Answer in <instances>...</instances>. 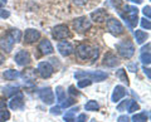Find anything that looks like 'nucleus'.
<instances>
[{
  "label": "nucleus",
  "instance_id": "45",
  "mask_svg": "<svg viewBox=\"0 0 151 122\" xmlns=\"http://www.w3.org/2000/svg\"><path fill=\"white\" fill-rule=\"evenodd\" d=\"M149 49H150V43H147V45H146V47H142V49H141V50H142V52H149Z\"/></svg>",
  "mask_w": 151,
  "mask_h": 122
},
{
  "label": "nucleus",
  "instance_id": "47",
  "mask_svg": "<svg viewBox=\"0 0 151 122\" xmlns=\"http://www.w3.org/2000/svg\"><path fill=\"white\" fill-rule=\"evenodd\" d=\"M131 1H134L136 4H141V3H142V0H131Z\"/></svg>",
  "mask_w": 151,
  "mask_h": 122
},
{
  "label": "nucleus",
  "instance_id": "5",
  "mask_svg": "<svg viewBox=\"0 0 151 122\" xmlns=\"http://www.w3.org/2000/svg\"><path fill=\"white\" fill-rule=\"evenodd\" d=\"M107 29L115 37L124 34V32H125V28L122 25V23L119 19H116V18H110V19L107 20Z\"/></svg>",
  "mask_w": 151,
  "mask_h": 122
},
{
  "label": "nucleus",
  "instance_id": "46",
  "mask_svg": "<svg viewBox=\"0 0 151 122\" xmlns=\"http://www.w3.org/2000/svg\"><path fill=\"white\" fill-rule=\"evenodd\" d=\"M4 60H5V57H4V55L0 53V64H3V63H4Z\"/></svg>",
  "mask_w": 151,
  "mask_h": 122
},
{
  "label": "nucleus",
  "instance_id": "18",
  "mask_svg": "<svg viewBox=\"0 0 151 122\" xmlns=\"http://www.w3.org/2000/svg\"><path fill=\"white\" fill-rule=\"evenodd\" d=\"M126 96V88L124 86H116L115 87V90H113L112 92V97H111V100L112 102H119L121 98H124Z\"/></svg>",
  "mask_w": 151,
  "mask_h": 122
},
{
  "label": "nucleus",
  "instance_id": "29",
  "mask_svg": "<svg viewBox=\"0 0 151 122\" xmlns=\"http://www.w3.org/2000/svg\"><path fill=\"white\" fill-rule=\"evenodd\" d=\"M140 60L145 65L146 64H150V62H151V57H150V52H142L141 53V55H140Z\"/></svg>",
  "mask_w": 151,
  "mask_h": 122
},
{
  "label": "nucleus",
  "instance_id": "31",
  "mask_svg": "<svg viewBox=\"0 0 151 122\" xmlns=\"http://www.w3.org/2000/svg\"><path fill=\"white\" fill-rule=\"evenodd\" d=\"M139 108H140V107H139V105H137V102L134 101V100H131L129 107H127V111H129L130 113H134V112L139 111Z\"/></svg>",
  "mask_w": 151,
  "mask_h": 122
},
{
  "label": "nucleus",
  "instance_id": "11",
  "mask_svg": "<svg viewBox=\"0 0 151 122\" xmlns=\"http://www.w3.org/2000/svg\"><path fill=\"white\" fill-rule=\"evenodd\" d=\"M39 97L45 105H52V103L54 102V93H53V91H52V88H49V87L40 90L39 91Z\"/></svg>",
  "mask_w": 151,
  "mask_h": 122
},
{
  "label": "nucleus",
  "instance_id": "38",
  "mask_svg": "<svg viewBox=\"0 0 151 122\" xmlns=\"http://www.w3.org/2000/svg\"><path fill=\"white\" fill-rule=\"evenodd\" d=\"M9 17H10V11L5 10V9H0V18L1 19H6Z\"/></svg>",
  "mask_w": 151,
  "mask_h": 122
},
{
  "label": "nucleus",
  "instance_id": "17",
  "mask_svg": "<svg viewBox=\"0 0 151 122\" xmlns=\"http://www.w3.org/2000/svg\"><path fill=\"white\" fill-rule=\"evenodd\" d=\"M91 19L93 22H96V23H103L106 20V18H107V11L105 10V9H97V10H94L91 13Z\"/></svg>",
  "mask_w": 151,
  "mask_h": 122
},
{
  "label": "nucleus",
  "instance_id": "39",
  "mask_svg": "<svg viewBox=\"0 0 151 122\" xmlns=\"http://www.w3.org/2000/svg\"><path fill=\"white\" fill-rule=\"evenodd\" d=\"M88 0H72V3L74 4V5H77V6H83V5H86Z\"/></svg>",
  "mask_w": 151,
  "mask_h": 122
},
{
  "label": "nucleus",
  "instance_id": "9",
  "mask_svg": "<svg viewBox=\"0 0 151 122\" xmlns=\"http://www.w3.org/2000/svg\"><path fill=\"white\" fill-rule=\"evenodd\" d=\"M14 60H15V63L18 65L25 67V65L30 63V54L28 53L27 50H19L18 53L14 55Z\"/></svg>",
  "mask_w": 151,
  "mask_h": 122
},
{
  "label": "nucleus",
  "instance_id": "42",
  "mask_svg": "<svg viewBox=\"0 0 151 122\" xmlns=\"http://www.w3.org/2000/svg\"><path fill=\"white\" fill-rule=\"evenodd\" d=\"M86 120H87L86 113H81L77 118H76V122H86Z\"/></svg>",
  "mask_w": 151,
  "mask_h": 122
},
{
  "label": "nucleus",
  "instance_id": "4",
  "mask_svg": "<svg viewBox=\"0 0 151 122\" xmlns=\"http://www.w3.org/2000/svg\"><path fill=\"white\" fill-rule=\"evenodd\" d=\"M116 49L119 52V54L125 59H130V58H132V55L135 54V45L132 44V42H130V40L120 42V43L116 45Z\"/></svg>",
  "mask_w": 151,
  "mask_h": 122
},
{
  "label": "nucleus",
  "instance_id": "2",
  "mask_svg": "<svg viewBox=\"0 0 151 122\" xmlns=\"http://www.w3.org/2000/svg\"><path fill=\"white\" fill-rule=\"evenodd\" d=\"M139 9L136 6L132 5H126L124 8V13L121 14V17L125 19V22L129 24V28L132 29L134 27H136V24L139 23Z\"/></svg>",
  "mask_w": 151,
  "mask_h": 122
},
{
  "label": "nucleus",
  "instance_id": "35",
  "mask_svg": "<svg viewBox=\"0 0 151 122\" xmlns=\"http://www.w3.org/2000/svg\"><path fill=\"white\" fill-rule=\"evenodd\" d=\"M74 102H76V101L73 100V98H69V100H67V101L64 100V101L62 102V105H60V107H63V108H68V107L72 106Z\"/></svg>",
  "mask_w": 151,
  "mask_h": 122
},
{
  "label": "nucleus",
  "instance_id": "12",
  "mask_svg": "<svg viewBox=\"0 0 151 122\" xmlns=\"http://www.w3.org/2000/svg\"><path fill=\"white\" fill-rule=\"evenodd\" d=\"M39 38H40V32L37 30V29H32V28H29V29H27L25 33H24V40L28 44L34 43V42H37Z\"/></svg>",
  "mask_w": 151,
  "mask_h": 122
},
{
  "label": "nucleus",
  "instance_id": "32",
  "mask_svg": "<svg viewBox=\"0 0 151 122\" xmlns=\"http://www.w3.org/2000/svg\"><path fill=\"white\" fill-rule=\"evenodd\" d=\"M92 84V81L91 79H79L78 83H77V86L78 88H84V87H88V86H91Z\"/></svg>",
  "mask_w": 151,
  "mask_h": 122
},
{
  "label": "nucleus",
  "instance_id": "8",
  "mask_svg": "<svg viewBox=\"0 0 151 122\" xmlns=\"http://www.w3.org/2000/svg\"><path fill=\"white\" fill-rule=\"evenodd\" d=\"M38 72L42 78H49L54 72V68L49 62H40L38 64Z\"/></svg>",
  "mask_w": 151,
  "mask_h": 122
},
{
  "label": "nucleus",
  "instance_id": "16",
  "mask_svg": "<svg viewBox=\"0 0 151 122\" xmlns=\"http://www.w3.org/2000/svg\"><path fill=\"white\" fill-rule=\"evenodd\" d=\"M103 64H105L106 67L113 68V67H116V65L120 64V60H119V58H117L113 53L108 52V53L105 54V57H103Z\"/></svg>",
  "mask_w": 151,
  "mask_h": 122
},
{
  "label": "nucleus",
  "instance_id": "1",
  "mask_svg": "<svg viewBox=\"0 0 151 122\" xmlns=\"http://www.w3.org/2000/svg\"><path fill=\"white\" fill-rule=\"evenodd\" d=\"M76 53H77L78 58H81V59L96 60L100 57V48H98V47H92L86 43H82L76 48Z\"/></svg>",
  "mask_w": 151,
  "mask_h": 122
},
{
  "label": "nucleus",
  "instance_id": "34",
  "mask_svg": "<svg viewBox=\"0 0 151 122\" xmlns=\"http://www.w3.org/2000/svg\"><path fill=\"white\" fill-rule=\"evenodd\" d=\"M141 22V27L144 28V29L146 30H150L151 29V23H150V19H146V18H144V19H140Z\"/></svg>",
  "mask_w": 151,
  "mask_h": 122
},
{
  "label": "nucleus",
  "instance_id": "26",
  "mask_svg": "<svg viewBox=\"0 0 151 122\" xmlns=\"http://www.w3.org/2000/svg\"><path fill=\"white\" fill-rule=\"evenodd\" d=\"M22 76L24 77L25 81H34L35 77H37V74H35L34 69H28V71H25L24 73L22 74Z\"/></svg>",
  "mask_w": 151,
  "mask_h": 122
},
{
  "label": "nucleus",
  "instance_id": "23",
  "mask_svg": "<svg viewBox=\"0 0 151 122\" xmlns=\"http://www.w3.org/2000/svg\"><path fill=\"white\" fill-rule=\"evenodd\" d=\"M116 77L120 79V81H122L124 83H126V86H129L130 84V82H129V78H127V76H126V71L124 68H121V69H119V71L116 72Z\"/></svg>",
  "mask_w": 151,
  "mask_h": 122
},
{
  "label": "nucleus",
  "instance_id": "6",
  "mask_svg": "<svg viewBox=\"0 0 151 122\" xmlns=\"http://www.w3.org/2000/svg\"><path fill=\"white\" fill-rule=\"evenodd\" d=\"M91 27H92V23L91 20H88L87 17H79L73 20V28L78 33H86L87 30L91 29Z\"/></svg>",
  "mask_w": 151,
  "mask_h": 122
},
{
  "label": "nucleus",
  "instance_id": "21",
  "mask_svg": "<svg viewBox=\"0 0 151 122\" xmlns=\"http://www.w3.org/2000/svg\"><path fill=\"white\" fill-rule=\"evenodd\" d=\"M55 96H57V101H58L59 103H62L64 100H65V91L63 87L58 86L55 88Z\"/></svg>",
  "mask_w": 151,
  "mask_h": 122
},
{
  "label": "nucleus",
  "instance_id": "37",
  "mask_svg": "<svg viewBox=\"0 0 151 122\" xmlns=\"http://www.w3.org/2000/svg\"><path fill=\"white\" fill-rule=\"evenodd\" d=\"M127 69H129L130 72H137V63L136 62H131L127 64Z\"/></svg>",
  "mask_w": 151,
  "mask_h": 122
},
{
  "label": "nucleus",
  "instance_id": "43",
  "mask_svg": "<svg viewBox=\"0 0 151 122\" xmlns=\"http://www.w3.org/2000/svg\"><path fill=\"white\" fill-rule=\"evenodd\" d=\"M117 121L119 122H130V118L126 115H122V116H120L119 118H117Z\"/></svg>",
  "mask_w": 151,
  "mask_h": 122
},
{
  "label": "nucleus",
  "instance_id": "25",
  "mask_svg": "<svg viewBox=\"0 0 151 122\" xmlns=\"http://www.w3.org/2000/svg\"><path fill=\"white\" fill-rule=\"evenodd\" d=\"M84 108H86V111H98V108H100V105H98L97 101H88L86 103V106H84Z\"/></svg>",
  "mask_w": 151,
  "mask_h": 122
},
{
  "label": "nucleus",
  "instance_id": "41",
  "mask_svg": "<svg viewBox=\"0 0 151 122\" xmlns=\"http://www.w3.org/2000/svg\"><path fill=\"white\" fill-rule=\"evenodd\" d=\"M68 91H69V93H70L72 96H78V95H79V92L76 90V87H74V86H69Z\"/></svg>",
  "mask_w": 151,
  "mask_h": 122
},
{
  "label": "nucleus",
  "instance_id": "7",
  "mask_svg": "<svg viewBox=\"0 0 151 122\" xmlns=\"http://www.w3.org/2000/svg\"><path fill=\"white\" fill-rule=\"evenodd\" d=\"M69 34L70 33H69L68 27L64 24H58L52 29V37H53L55 40H62V39L68 38Z\"/></svg>",
  "mask_w": 151,
  "mask_h": 122
},
{
  "label": "nucleus",
  "instance_id": "3",
  "mask_svg": "<svg viewBox=\"0 0 151 122\" xmlns=\"http://www.w3.org/2000/svg\"><path fill=\"white\" fill-rule=\"evenodd\" d=\"M82 77H86L87 79H91L93 82H102L108 77V74L106 72L102 71H78L74 73V78L81 79Z\"/></svg>",
  "mask_w": 151,
  "mask_h": 122
},
{
  "label": "nucleus",
  "instance_id": "36",
  "mask_svg": "<svg viewBox=\"0 0 151 122\" xmlns=\"http://www.w3.org/2000/svg\"><path fill=\"white\" fill-rule=\"evenodd\" d=\"M60 108H62L60 106L52 107V108H50V113H52V115H55V116H59L60 113H62V111H60Z\"/></svg>",
  "mask_w": 151,
  "mask_h": 122
},
{
  "label": "nucleus",
  "instance_id": "19",
  "mask_svg": "<svg viewBox=\"0 0 151 122\" xmlns=\"http://www.w3.org/2000/svg\"><path fill=\"white\" fill-rule=\"evenodd\" d=\"M147 34L144 32V30H135V39H136V43L137 44H142L144 42H146L147 39Z\"/></svg>",
  "mask_w": 151,
  "mask_h": 122
},
{
  "label": "nucleus",
  "instance_id": "48",
  "mask_svg": "<svg viewBox=\"0 0 151 122\" xmlns=\"http://www.w3.org/2000/svg\"><path fill=\"white\" fill-rule=\"evenodd\" d=\"M1 4H3V3H1V1H0V6H1Z\"/></svg>",
  "mask_w": 151,
  "mask_h": 122
},
{
  "label": "nucleus",
  "instance_id": "14",
  "mask_svg": "<svg viewBox=\"0 0 151 122\" xmlns=\"http://www.w3.org/2000/svg\"><path fill=\"white\" fill-rule=\"evenodd\" d=\"M38 50H40V53L44 55H49L54 52V48H53V45H52L50 40L43 39V40H40L39 45H38Z\"/></svg>",
  "mask_w": 151,
  "mask_h": 122
},
{
  "label": "nucleus",
  "instance_id": "10",
  "mask_svg": "<svg viewBox=\"0 0 151 122\" xmlns=\"http://www.w3.org/2000/svg\"><path fill=\"white\" fill-rule=\"evenodd\" d=\"M14 39L12 38V35L8 34L6 35H4L1 39H0V48H1L4 52H6V53H9V52H12L13 48H14Z\"/></svg>",
  "mask_w": 151,
  "mask_h": 122
},
{
  "label": "nucleus",
  "instance_id": "20",
  "mask_svg": "<svg viewBox=\"0 0 151 122\" xmlns=\"http://www.w3.org/2000/svg\"><path fill=\"white\" fill-rule=\"evenodd\" d=\"M19 76H20V73L15 69H8V71L4 72V78L8 79V81H14V79H17Z\"/></svg>",
  "mask_w": 151,
  "mask_h": 122
},
{
  "label": "nucleus",
  "instance_id": "27",
  "mask_svg": "<svg viewBox=\"0 0 151 122\" xmlns=\"http://www.w3.org/2000/svg\"><path fill=\"white\" fill-rule=\"evenodd\" d=\"M9 34L12 35V38L14 39L15 43H19V42H20V39H22V32L19 29H12L10 32H9Z\"/></svg>",
  "mask_w": 151,
  "mask_h": 122
},
{
  "label": "nucleus",
  "instance_id": "15",
  "mask_svg": "<svg viewBox=\"0 0 151 122\" xmlns=\"http://www.w3.org/2000/svg\"><path fill=\"white\" fill-rule=\"evenodd\" d=\"M73 45L69 43V42H60V43L58 44V52L60 53V55H63V57H68V55H70L73 53Z\"/></svg>",
  "mask_w": 151,
  "mask_h": 122
},
{
  "label": "nucleus",
  "instance_id": "13",
  "mask_svg": "<svg viewBox=\"0 0 151 122\" xmlns=\"http://www.w3.org/2000/svg\"><path fill=\"white\" fill-rule=\"evenodd\" d=\"M9 107H10L12 110H14V111L24 108V100H23V95H22V93H18L17 96H14L12 98V101L9 102Z\"/></svg>",
  "mask_w": 151,
  "mask_h": 122
},
{
  "label": "nucleus",
  "instance_id": "44",
  "mask_svg": "<svg viewBox=\"0 0 151 122\" xmlns=\"http://www.w3.org/2000/svg\"><path fill=\"white\" fill-rule=\"evenodd\" d=\"M144 72H145L146 76H147V78L150 79V78H151V74H150V68H146V65H144Z\"/></svg>",
  "mask_w": 151,
  "mask_h": 122
},
{
  "label": "nucleus",
  "instance_id": "30",
  "mask_svg": "<svg viewBox=\"0 0 151 122\" xmlns=\"http://www.w3.org/2000/svg\"><path fill=\"white\" fill-rule=\"evenodd\" d=\"M10 118V113L6 108H1L0 110V122H5Z\"/></svg>",
  "mask_w": 151,
  "mask_h": 122
},
{
  "label": "nucleus",
  "instance_id": "28",
  "mask_svg": "<svg viewBox=\"0 0 151 122\" xmlns=\"http://www.w3.org/2000/svg\"><path fill=\"white\" fill-rule=\"evenodd\" d=\"M132 122H147V116L145 113H136L132 116Z\"/></svg>",
  "mask_w": 151,
  "mask_h": 122
},
{
  "label": "nucleus",
  "instance_id": "22",
  "mask_svg": "<svg viewBox=\"0 0 151 122\" xmlns=\"http://www.w3.org/2000/svg\"><path fill=\"white\" fill-rule=\"evenodd\" d=\"M79 108L78 107H76V108H70L67 113L64 115V121L65 122H76V118H74V113L77 112Z\"/></svg>",
  "mask_w": 151,
  "mask_h": 122
},
{
  "label": "nucleus",
  "instance_id": "24",
  "mask_svg": "<svg viewBox=\"0 0 151 122\" xmlns=\"http://www.w3.org/2000/svg\"><path fill=\"white\" fill-rule=\"evenodd\" d=\"M19 92V87H14V86H8L4 88V96L5 97H12L15 93Z\"/></svg>",
  "mask_w": 151,
  "mask_h": 122
},
{
  "label": "nucleus",
  "instance_id": "33",
  "mask_svg": "<svg viewBox=\"0 0 151 122\" xmlns=\"http://www.w3.org/2000/svg\"><path fill=\"white\" fill-rule=\"evenodd\" d=\"M130 102H131V100H125V101H122L119 106H117V111H120V112H122V111H126V108L129 107V105H130Z\"/></svg>",
  "mask_w": 151,
  "mask_h": 122
},
{
  "label": "nucleus",
  "instance_id": "40",
  "mask_svg": "<svg viewBox=\"0 0 151 122\" xmlns=\"http://www.w3.org/2000/svg\"><path fill=\"white\" fill-rule=\"evenodd\" d=\"M142 13L145 17H147V19H150L151 18V13H150V5H146L144 9H142Z\"/></svg>",
  "mask_w": 151,
  "mask_h": 122
}]
</instances>
